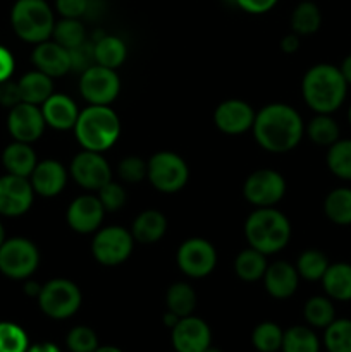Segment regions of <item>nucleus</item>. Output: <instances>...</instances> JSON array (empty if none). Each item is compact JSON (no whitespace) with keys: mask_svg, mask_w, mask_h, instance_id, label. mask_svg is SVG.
<instances>
[{"mask_svg":"<svg viewBox=\"0 0 351 352\" xmlns=\"http://www.w3.org/2000/svg\"><path fill=\"white\" fill-rule=\"evenodd\" d=\"M253 136L264 150L286 153L298 146L303 138L301 116L286 103H270L255 113Z\"/></svg>","mask_w":351,"mask_h":352,"instance_id":"f257e3e1","label":"nucleus"},{"mask_svg":"<svg viewBox=\"0 0 351 352\" xmlns=\"http://www.w3.org/2000/svg\"><path fill=\"white\" fill-rule=\"evenodd\" d=\"M301 93L306 105L317 113H332L344 103L348 82L339 67L332 64H317L303 76Z\"/></svg>","mask_w":351,"mask_h":352,"instance_id":"f03ea898","label":"nucleus"},{"mask_svg":"<svg viewBox=\"0 0 351 352\" xmlns=\"http://www.w3.org/2000/svg\"><path fill=\"white\" fill-rule=\"evenodd\" d=\"M244 236L253 250L267 254L284 250L291 237V223L288 217L274 206L257 208L244 222Z\"/></svg>","mask_w":351,"mask_h":352,"instance_id":"7ed1b4c3","label":"nucleus"},{"mask_svg":"<svg viewBox=\"0 0 351 352\" xmlns=\"http://www.w3.org/2000/svg\"><path fill=\"white\" fill-rule=\"evenodd\" d=\"M72 129L83 150L102 153L119 138L120 120L109 105H89L79 112Z\"/></svg>","mask_w":351,"mask_h":352,"instance_id":"20e7f679","label":"nucleus"},{"mask_svg":"<svg viewBox=\"0 0 351 352\" xmlns=\"http://www.w3.org/2000/svg\"><path fill=\"white\" fill-rule=\"evenodd\" d=\"M10 24L28 43H41L54 33L55 19L47 0H17L10 10Z\"/></svg>","mask_w":351,"mask_h":352,"instance_id":"39448f33","label":"nucleus"},{"mask_svg":"<svg viewBox=\"0 0 351 352\" xmlns=\"http://www.w3.org/2000/svg\"><path fill=\"white\" fill-rule=\"evenodd\" d=\"M36 299L40 309L48 318L65 320L78 313L83 296L74 282L67 278H54L41 285Z\"/></svg>","mask_w":351,"mask_h":352,"instance_id":"423d86ee","label":"nucleus"},{"mask_svg":"<svg viewBox=\"0 0 351 352\" xmlns=\"http://www.w3.org/2000/svg\"><path fill=\"white\" fill-rule=\"evenodd\" d=\"M147 177L157 191L172 195L181 191L189 179L186 162L172 151H158L148 160Z\"/></svg>","mask_w":351,"mask_h":352,"instance_id":"0eeeda50","label":"nucleus"},{"mask_svg":"<svg viewBox=\"0 0 351 352\" xmlns=\"http://www.w3.org/2000/svg\"><path fill=\"white\" fill-rule=\"evenodd\" d=\"M40 263V253L30 239L12 237L0 246V272L14 280H24L34 274Z\"/></svg>","mask_w":351,"mask_h":352,"instance_id":"6e6552de","label":"nucleus"},{"mask_svg":"<svg viewBox=\"0 0 351 352\" xmlns=\"http://www.w3.org/2000/svg\"><path fill=\"white\" fill-rule=\"evenodd\" d=\"M134 246V237L131 230L124 227H103L93 237L92 253L100 265L116 267L129 258Z\"/></svg>","mask_w":351,"mask_h":352,"instance_id":"1a4fd4ad","label":"nucleus"},{"mask_svg":"<svg viewBox=\"0 0 351 352\" xmlns=\"http://www.w3.org/2000/svg\"><path fill=\"white\" fill-rule=\"evenodd\" d=\"M119 89L120 81L116 69L95 64L81 72L79 91L89 105H110L119 95Z\"/></svg>","mask_w":351,"mask_h":352,"instance_id":"9d476101","label":"nucleus"},{"mask_svg":"<svg viewBox=\"0 0 351 352\" xmlns=\"http://www.w3.org/2000/svg\"><path fill=\"white\" fill-rule=\"evenodd\" d=\"M243 195L248 203L257 208L274 206L286 195V181L279 172L270 168H260L246 177Z\"/></svg>","mask_w":351,"mask_h":352,"instance_id":"9b49d317","label":"nucleus"},{"mask_svg":"<svg viewBox=\"0 0 351 352\" xmlns=\"http://www.w3.org/2000/svg\"><path fill=\"white\" fill-rule=\"evenodd\" d=\"M176 260L182 274L191 278H203L215 268L217 251L206 239L191 237L179 246Z\"/></svg>","mask_w":351,"mask_h":352,"instance_id":"f8f14e48","label":"nucleus"},{"mask_svg":"<svg viewBox=\"0 0 351 352\" xmlns=\"http://www.w3.org/2000/svg\"><path fill=\"white\" fill-rule=\"evenodd\" d=\"M69 172L76 184L88 191H98L102 186L112 181V170L109 164L102 157V153H96V151L83 150L81 153L76 155L72 158Z\"/></svg>","mask_w":351,"mask_h":352,"instance_id":"ddd939ff","label":"nucleus"},{"mask_svg":"<svg viewBox=\"0 0 351 352\" xmlns=\"http://www.w3.org/2000/svg\"><path fill=\"white\" fill-rule=\"evenodd\" d=\"M34 191L28 177L7 174L0 177V215L21 217L33 205Z\"/></svg>","mask_w":351,"mask_h":352,"instance_id":"4468645a","label":"nucleus"},{"mask_svg":"<svg viewBox=\"0 0 351 352\" xmlns=\"http://www.w3.org/2000/svg\"><path fill=\"white\" fill-rule=\"evenodd\" d=\"M45 122L43 113L38 105L33 103L21 102L16 107H12L7 117V129L14 141L21 143H33L43 134Z\"/></svg>","mask_w":351,"mask_h":352,"instance_id":"2eb2a0df","label":"nucleus"},{"mask_svg":"<svg viewBox=\"0 0 351 352\" xmlns=\"http://www.w3.org/2000/svg\"><path fill=\"white\" fill-rule=\"evenodd\" d=\"M171 340L176 352H203L212 346V332L202 318L189 315L172 327Z\"/></svg>","mask_w":351,"mask_h":352,"instance_id":"dca6fc26","label":"nucleus"},{"mask_svg":"<svg viewBox=\"0 0 351 352\" xmlns=\"http://www.w3.org/2000/svg\"><path fill=\"white\" fill-rule=\"evenodd\" d=\"M103 215H105V208H103L98 196L83 195L72 199L67 213H65V219H67L69 227L74 232L92 234L100 227Z\"/></svg>","mask_w":351,"mask_h":352,"instance_id":"f3484780","label":"nucleus"},{"mask_svg":"<svg viewBox=\"0 0 351 352\" xmlns=\"http://www.w3.org/2000/svg\"><path fill=\"white\" fill-rule=\"evenodd\" d=\"M255 112L243 100H226L213 112V122L222 133L241 134L251 129Z\"/></svg>","mask_w":351,"mask_h":352,"instance_id":"a211bd4d","label":"nucleus"},{"mask_svg":"<svg viewBox=\"0 0 351 352\" xmlns=\"http://www.w3.org/2000/svg\"><path fill=\"white\" fill-rule=\"evenodd\" d=\"M34 67L50 78H58L65 72L71 71V58H69V50L58 45L57 41L45 40L36 43V48L31 55Z\"/></svg>","mask_w":351,"mask_h":352,"instance_id":"6ab92c4d","label":"nucleus"},{"mask_svg":"<svg viewBox=\"0 0 351 352\" xmlns=\"http://www.w3.org/2000/svg\"><path fill=\"white\" fill-rule=\"evenodd\" d=\"M30 182L34 192L45 196V198H52V196H57L58 192H62L65 182H67V172L61 162L41 160L31 172Z\"/></svg>","mask_w":351,"mask_h":352,"instance_id":"aec40b11","label":"nucleus"},{"mask_svg":"<svg viewBox=\"0 0 351 352\" xmlns=\"http://www.w3.org/2000/svg\"><path fill=\"white\" fill-rule=\"evenodd\" d=\"M299 274L296 267L286 261H275L268 265L264 274V284L268 294L275 299H288L298 289Z\"/></svg>","mask_w":351,"mask_h":352,"instance_id":"412c9836","label":"nucleus"},{"mask_svg":"<svg viewBox=\"0 0 351 352\" xmlns=\"http://www.w3.org/2000/svg\"><path fill=\"white\" fill-rule=\"evenodd\" d=\"M41 113H43V119L47 122V126L58 131H65L74 127L79 116V110L74 100L69 98L67 95L54 93L50 98L41 103Z\"/></svg>","mask_w":351,"mask_h":352,"instance_id":"4be33fe9","label":"nucleus"},{"mask_svg":"<svg viewBox=\"0 0 351 352\" xmlns=\"http://www.w3.org/2000/svg\"><path fill=\"white\" fill-rule=\"evenodd\" d=\"M2 164L6 167L7 174L19 175V177H30L31 172L36 167V153L30 143H21L14 141L3 150Z\"/></svg>","mask_w":351,"mask_h":352,"instance_id":"5701e85b","label":"nucleus"},{"mask_svg":"<svg viewBox=\"0 0 351 352\" xmlns=\"http://www.w3.org/2000/svg\"><path fill=\"white\" fill-rule=\"evenodd\" d=\"M167 230V220L158 210H145L134 219L131 234L141 244H153L162 239Z\"/></svg>","mask_w":351,"mask_h":352,"instance_id":"b1692460","label":"nucleus"},{"mask_svg":"<svg viewBox=\"0 0 351 352\" xmlns=\"http://www.w3.org/2000/svg\"><path fill=\"white\" fill-rule=\"evenodd\" d=\"M326 291L327 298L334 301L346 302L351 301V265L350 263H334L329 265L320 278Z\"/></svg>","mask_w":351,"mask_h":352,"instance_id":"393cba45","label":"nucleus"},{"mask_svg":"<svg viewBox=\"0 0 351 352\" xmlns=\"http://www.w3.org/2000/svg\"><path fill=\"white\" fill-rule=\"evenodd\" d=\"M17 85H19L23 102L33 103V105H41L45 100H48L54 95V82H52V78L43 74L41 71H38V69L24 74L17 81Z\"/></svg>","mask_w":351,"mask_h":352,"instance_id":"a878e982","label":"nucleus"},{"mask_svg":"<svg viewBox=\"0 0 351 352\" xmlns=\"http://www.w3.org/2000/svg\"><path fill=\"white\" fill-rule=\"evenodd\" d=\"M126 43L119 36L103 34L95 40V60L98 65L109 69H117L126 60Z\"/></svg>","mask_w":351,"mask_h":352,"instance_id":"bb28decb","label":"nucleus"},{"mask_svg":"<svg viewBox=\"0 0 351 352\" xmlns=\"http://www.w3.org/2000/svg\"><path fill=\"white\" fill-rule=\"evenodd\" d=\"M323 213L332 223L351 226V189H332L323 201Z\"/></svg>","mask_w":351,"mask_h":352,"instance_id":"cd10ccee","label":"nucleus"},{"mask_svg":"<svg viewBox=\"0 0 351 352\" xmlns=\"http://www.w3.org/2000/svg\"><path fill=\"white\" fill-rule=\"evenodd\" d=\"M267 260L265 254L260 251L248 248V250L241 251L234 261V270L236 275L244 282H255L258 278L264 277L265 270H267Z\"/></svg>","mask_w":351,"mask_h":352,"instance_id":"c85d7f7f","label":"nucleus"},{"mask_svg":"<svg viewBox=\"0 0 351 352\" xmlns=\"http://www.w3.org/2000/svg\"><path fill=\"white\" fill-rule=\"evenodd\" d=\"M303 316L313 329H326L336 320V308L327 296H313L305 302Z\"/></svg>","mask_w":351,"mask_h":352,"instance_id":"c756f323","label":"nucleus"},{"mask_svg":"<svg viewBox=\"0 0 351 352\" xmlns=\"http://www.w3.org/2000/svg\"><path fill=\"white\" fill-rule=\"evenodd\" d=\"M282 352H320V340L310 327L295 325L282 337Z\"/></svg>","mask_w":351,"mask_h":352,"instance_id":"7c9ffc66","label":"nucleus"},{"mask_svg":"<svg viewBox=\"0 0 351 352\" xmlns=\"http://www.w3.org/2000/svg\"><path fill=\"white\" fill-rule=\"evenodd\" d=\"M165 302H167V311L174 313L179 318H184V316L193 315V311H195L196 294L189 284L176 282L169 287Z\"/></svg>","mask_w":351,"mask_h":352,"instance_id":"2f4dec72","label":"nucleus"},{"mask_svg":"<svg viewBox=\"0 0 351 352\" xmlns=\"http://www.w3.org/2000/svg\"><path fill=\"white\" fill-rule=\"evenodd\" d=\"M320 24H322V14H320V9L317 3L305 0V2L298 3L295 7V10H292V33L299 34V36L313 34L319 31Z\"/></svg>","mask_w":351,"mask_h":352,"instance_id":"473e14b6","label":"nucleus"},{"mask_svg":"<svg viewBox=\"0 0 351 352\" xmlns=\"http://www.w3.org/2000/svg\"><path fill=\"white\" fill-rule=\"evenodd\" d=\"M306 134L319 146H327L339 140V126L330 113H317L306 126Z\"/></svg>","mask_w":351,"mask_h":352,"instance_id":"72a5a7b5","label":"nucleus"},{"mask_svg":"<svg viewBox=\"0 0 351 352\" xmlns=\"http://www.w3.org/2000/svg\"><path fill=\"white\" fill-rule=\"evenodd\" d=\"M327 167L336 177L351 181V140H337L327 150Z\"/></svg>","mask_w":351,"mask_h":352,"instance_id":"f704fd0d","label":"nucleus"},{"mask_svg":"<svg viewBox=\"0 0 351 352\" xmlns=\"http://www.w3.org/2000/svg\"><path fill=\"white\" fill-rule=\"evenodd\" d=\"M323 330V347L327 352H351L350 318H336Z\"/></svg>","mask_w":351,"mask_h":352,"instance_id":"c9c22d12","label":"nucleus"},{"mask_svg":"<svg viewBox=\"0 0 351 352\" xmlns=\"http://www.w3.org/2000/svg\"><path fill=\"white\" fill-rule=\"evenodd\" d=\"M282 332L281 327L274 322L258 323L251 333V344L258 352H277L282 346Z\"/></svg>","mask_w":351,"mask_h":352,"instance_id":"e433bc0d","label":"nucleus"},{"mask_svg":"<svg viewBox=\"0 0 351 352\" xmlns=\"http://www.w3.org/2000/svg\"><path fill=\"white\" fill-rule=\"evenodd\" d=\"M329 267V260L319 250L303 251L296 261V270L305 280H320Z\"/></svg>","mask_w":351,"mask_h":352,"instance_id":"4c0bfd02","label":"nucleus"},{"mask_svg":"<svg viewBox=\"0 0 351 352\" xmlns=\"http://www.w3.org/2000/svg\"><path fill=\"white\" fill-rule=\"evenodd\" d=\"M54 41L62 45L64 48L71 50V48L78 47L86 40L85 26L79 23V19H69V17H62V21L55 23L54 26Z\"/></svg>","mask_w":351,"mask_h":352,"instance_id":"58836bf2","label":"nucleus"},{"mask_svg":"<svg viewBox=\"0 0 351 352\" xmlns=\"http://www.w3.org/2000/svg\"><path fill=\"white\" fill-rule=\"evenodd\" d=\"M28 347L30 340L19 325L0 322V352H26Z\"/></svg>","mask_w":351,"mask_h":352,"instance_id":"ea45409f","label":"nucleus"},{"mask_svg":"<svg viewBox=\"0 0 351 352\" xmlns=\"http://www.w3.org/2000/svg\"><path fill=\"white\" fill-rule=\"evenodd\" d=\"M65 346L71 352H95L98 349V337L93 329L79 325L69 330Z\"/></svg>","mask_w":351,"mask_h":352,"instance_id":"a19ab883","label":"nucleus"},{"mask_svg":"<svg viewBox=\"0 0 351 352\" xmlns=\"http://www.w3.org/2000/svg\"><path fill=\"white\" fill-rule=\"evenodd\" d=\"M69 58H71V71L85 72L92 65L96 64L95 60V43L85 40L78 47L69 50Z\"/></svg>","mask_w":351,"mask_h":352,"instance_id":"79ce46f5","label":"nucleus"},{"mask_svg":"<svg viewBox=\"0 0 351 352\" xmlns=\"http://www.w3.org/2000/svg\"><path fill=\"white\" fill-rule=\"evenodd\" d=\"M126 191L117 182L110 181L98 189V199L102 201L105 212H117L126 203Z\"/></svg>","mask_w":351,"mask_h":352,"instance_id":"37998d69","label":"nucleus"},{"mask_svg":"<svg viewBox=\"0 0 351 352\" xmlns=\"http://www.w3.org/2000/svg\"><path fill=\"white\" fill-rule=\"evenodd\" d=\"M117 174L126 182H140L147 177V162L140 157H126L119 162Z\"/></svg>","mask_w":351,"mask_h":352,"instance_id":"c03bdc74","label":"nucleus"},{"mask_svg":"<svg viewBox=\"0 0 351 352\" xmlns=\"http://www.w3.org/2000/svg\"><path fill=\"white\" fill-rule=\"evenodd\" d=\"M55 7L62 17L79 19L88 12L89 0H55Z\"/></svg>","mask_w":351,"mask_h":352,"instance_id":"a18cd8bd","label":"nucleus"},{"mask_svg":"<svg viewBox=\"0 0 351 352\" xmlns=\"http://www.w3.org/2000/svg\"><path fill=\"white\" fill-rule=\"evenodd\" d=\"M21 102H23V98H21L19 85L17 82L10 81V79L0 82V105L12 109V107H16Z\"/></svg>","mask_w":351,"mask_h":352,"instance_id":"49530a36","label":"nucleus"},{"mask_svg":"<svg viewBox=\"0 0 351 352\" xmlns=\"http://www.w3.org/2000/svg\"><path fill=\"white\" fill-rule=\"evenodd\" d=\"M240 9L250 14H265L277 3V0H234Z\"/></svg>","mask_w":351,"mask_h":352,"instance_id":"de8ad7c7","label":"nucleus"},{"mask_svg":"<svg viewBox=\"0 0 351 352\" xmlns=\"http://www.w3.org/2000/svg\"><path fill=\"white\" fill-rule=\"evenodd\" d=\"M14 72V57L6 47L0 45V82L10 79Z\"/></svg>","mask_w":351,"mask_h":352,"instance_id":"09e8293b","label":"nucleus"},{"mask_svg":"<svg viewBox=\"0 0 351 352\" xmlns=\"http://www.w3.org/2000/svg\"><path fill=\"white\" fill-rule=\"evenodd\" d=\"M298 48H299V34L296 33L286 34V36L281 40V50L284 52V54H295Z\"/></svg>","mask_w":351,"mask_h":352,"instance_id":"8fccbe9b","label":"nucleus"},{"mask_svg":"<svg viewBox=\"0 0 351 352\" xmlns=\"http://www.w3.org/2000/svg\"><path fill=\"white\" fill-rule=\"evenodd\" d=\"M26 352H62V351L52 342H38L28 347Z\"/></svg>","mask_w":351,"mask_h":352,"instance_id":"3c124183","label":"nucleus"},{"mask_svg":"<svg viewBox=\"0 0 351 352\" xmlns=\"http://www.w3.org/2000/svg\"><path fill=\"white\" fill-rule=\"evenodd\" d=\"M341 74H343V78L346 79L348 85H351V54L348 55V57H344L343 64H341L339 67Z\"/></svg>","mask_w":351,"mask_h":352,"instance_id":"603ef678","label":"nucleus"},{"mask_svg":"<svg viewBox=\"0 0 351 352\" xmlns=\"http://www.w3.org/2000/svg\"><path fill=\"white\" fill-rule=\"evenodd\" d=\"M40 291L41 285L36 284V282H26V284H24V292H26L28 296H31V298H38Z\"/></svg>","mask_w":351,"mask_h":352,"instance_id":"864d4df0","label":"nucleus"},{"mask_svg":"<svg viewBox=\"0 0 351 352\" xmlns=\"http://www.w3.org/2000/svg\"><path fill=\"white\" fill-rule=\"evenodd\" d=\"M178 322H179V316L174 315V313L167 311L164 315V325L169 327V329H172V327H174Z\"/></svg>","mask_w":351,"mask_h":352,"instance_id":"5fc2aeb1","label":"nucleus"},{"mask_svg":"<svg viewBox=\"0 0 351 352\" xmlns=\"http://www.w3.org/2000/svg\"><path fill=\"white\" fill-rule=\"evenodd\" d=\"M95 352H123V351L116 346H102V347L98 346V349H96Z\"/></svg>","mask_w":351,"mask_h":352,"instance_id":"6e6d98bb","label":"nucleus"},{"mask_svg":"<svg viewBox=\"0 0 351 352\" xmlns=\"http://www.w3.org/2000/svg\"><path fill=\"white\" fill-rule=\"evenodd\" d=\"M3 241H6V230H3L2 222H0V246L3 244Z\"/></svg>","mask_w":351,"mask_h":352,"instance_id":"4d7b16f0","label":"nucleus"},{"mask_svg":"<svg viewBox=\"0 0 351 352\" xmlns=\"http://www.w3.org/2000/svg\"><path fill=\"white\" fill-rule=\"evenodd\" d=\"M203 352H222V351L217 349V347H212V346H210V347H206V349L203 351Z\"/></svg>","mask_w":351,"mask_h":352,"instance_id":"13d9d810","label":"nucleus"},{"mask_svg":"<svg viewBox=\"0 0 351 352\" xmlns=\"http://www.w3.org/2000/svg\"><path fill=\"white\" fill-rule=\"evenodd\" d=\"M348 120H350V124H351V105H350V110H348Z\"/></svg>","mask_w":351,"mask_h":352,"instance_id":"bf43d9fd","label":"nucleus"},{"mask_svg":"<svg viewBox=\"0 0 351 352\" xmlns=\"http://www.w3.org/2000/svg\"><path fill=\"white\" fill-rule=\"evenodd\" d=\"M174 352H176V351H174Z\"/></svg>","mask_w":351,"mask_h":352,"instance_id":"052dcab7","label":"nucleus"}]
</instances>
